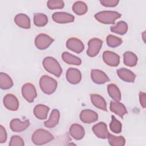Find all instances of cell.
Listing matches in <instances>:
<instances>
[{
    "label": "cell",
    "instance_id": "14",
    "mask_svg": "<svg viewBox=\"0 0 146 146\" xmlns=\"http://www.w3.org/2000/svg\"><path fill=\"white\" fill-rule=\"evenodd\" d=\"M67 80L72 84L79 83L82 79V74L80 71L75 68H70L67 70L66 74Z\"/></svg>",
    "mask_w": 146,
    "mask_h": 146
},
{
    "label": "cell",
    "instance_id": "26",
    "mask_svg": "<svg viewBox=\"0 0 146 146\" xmlns=\"http://www.w3.org/2000/svg\"><path fill=\"white\" fill-rule=\"evenodd\" d=\"M107 91L109 95L113 100H115V102H119L121 100V92L116 84H108L107 86Z\"/></svg>",
    "mask_w": 146,
    "mask_h": 146
},
{
    "label": "cell",
    "instance_id": "17",
    "mask_svg": "<svg viewBox=\"0 0 146 146\" xmlns=\"http://www.w3.org/2000/svg\"><path fill=\"white\" fill-rule=\"evenodd\" d=\"M117 74L121 80L126 82L133 83L136 78V75L125 68H120L117 70Z\"/></svg>",
    "mask_w": 146,
    "mask_h": 146
},
{
    "label": "cell",
    "instance_id": "28",
    "mask_svg": "<svg viewBox=\"0 0 146 146\" xmlns=\"http://www.w3.org/2000/svg\"><path fill=\"white\" fill-rule=\"evenodd\" d=\"M72 9L76 14L82 15L87 13L88 7L85 2L83 1H76L73 4Z\"/></svg>",
    "mask_w": 146,
    "mask_h": 146
},
{
    "label": "cell",
    "instance_id": "36",
    "mask_svg": "<svg viewBox=\"0 0 146 146\" xmlns=\"http://www.w3.org/2000/svg\"><path fill=\"white\" fill-rule=\"evenodd\" d=\"M119 0H100V3L106 7H115L118 5Z\"/></svg>",
    "mask_w": 146,
    "mask_h": 146
},
{
    "label": "cell",
    "instance_id": "3",
    "mask_svg": "<svg viewBox=\"0 0 146 146\" xmlns=\"http://www.w3.org/2000/svg\"><path fill=\"white\" fill-rule=\"evenodd\" d=\"M121 17V14L114 11H102L95 15V18L103 24H115V21Z\"/></svg>",
    "mask_w": 146,
    "mask_h": 146
},
{
    "label": "cell",
    "instance_id": "37",
    "mask_svg": "<svg viewBox=\"0 0 146 146\" xmlns=\"http://www.w3.org/2000/svg\"><path fill=\"white\" fill-rule=\"evenodd\" d=\"M7 140V132L5 128L2 125H0V143H5Z\"/></svg>",
    "mask_w": 146,
    "mask_h": 146
},
{
    "label": "cell",
    "instance_id": "6",
    "mask_svg": "<svg viewBox=\"0 0 146 146\" xmlns=\"http://www.w3.org/2000/svg\"><path fill=\"white\" fill-rule=\"evenodd\" d=\"M54 41V39L45 34H40L35 38V45L39 50H44L48 48Z\"/></svg>",
    "mask_w": 146,
    "mask_h": 146
},
{
    "label": "cell",
    "instance_id": "33",
    "mask_svg": "<svg viewBox=\"0 0 146 146\" xmlns=\"http://www.w3.org/2000/svg\"><path fill=\"white\" fill-rule=\"evenodd\" d=\"M107 43L110 47H116L120 46L123 41L122 39L119 37L114 36L113 35H109L107 36Z\"/></svg>",
    "mask_w": 146,
    "mask_h": 146
},
{
    "label": "cell",
    "instance_id": "7",
    "mask_svg": "<svg viewBox=\"0 0 146 146\" xmlns=\"http://www.w3.org/2000/svg\"><path fill=\"white\" fill-rule=\"evenodd\" d=\"M21 91L23 97L29 103L33 102L34 99L37 96L36 91L34 86L30 83L23 85Z\"/></svg>",
    "mask_w": 146,
    "mask_h": 146
},
{
    "label": "cell",
    "instance_id": "29",
    "mask_svg": "<svg viewBox=\"0 0 146 146\" xmlns=\"http://www.w3.org/2000/svg\"><path fill=\"white\" fill-rule=\"evenodd\" d=\"M110 30L114 33L119 35H124L128 30V25L124 21H119L115 26H112Z\"/></svg>",
    "mask_w": 146,
    "mask_h": 146
},
{
    "label": "cell",
    "instance_id": "2",
    "mask_svg": "<svg viewBox=\"0 0 146 146\" xmlns=\"http://www.w3.org/2000/svg\"><path fill=\"white\" fill-rule=\"evenodd\" d=\"M53 135L48 131L43 129L36 130L31 136V140L35 145H40L47 144L54 139Z\"/></svg>",
    "mask_w": 146,
    "mask_h": 146
},
{
    "label": "cell",
    "instance_id": "19",
    "mask_svg": "<svg viewBox=\"0 0 146 146\" xmlns=\"http://www.w3.org/2000/svg\"><path fill=\"white\" fill-rule=\"evenodd\" d=\"M69 132L70 135L75 140H81L85 135L84 128L78 124H73L71 125Z\"/></svg>",
    "mask_w": 146,
    "mask_h": 146
},
{
    "label": "cell",
    "instance_id": "31",
    "mask_svg": "<svg viewBox=\"0 0 146 146\" xmlns=\"http://www.w3.org/2000/svg\"><path fill=\"white\" fill-rule=\"evenodd\" d=\"M48 18L43 13H35L34 14V23L38 27H43L47 25Z\"/></svg>",
    "mask_w": 146,
    "mask_h": 146
},
{
    "label": "cell",
    "instance_id": "35",
    "mask_svg": "<svg viewBox=\"0 0 146 146\" xmlns=\"http://www.w3.org/2000/svg\"><path fill=\"white\" fill-rule=\"evenodd\" d=\"M24 145V141L21 137L17 135H14L11 137L9 143L10 146H23Z\"/></svg>",
    "mask_w": 146,
    "mask_h": 146
},
{
    "label": "cell",
    "instance_id": "21",
    "mask_svg": "<svg viewBox=\"0 0 146 146\" xmlns=\"http://www.w3.org/2000/svg\"><path fill=\"white\" fill-rule=\"evenodd\" d=\"M15 23L19 27L28 29L30 28V19L29 17L23 13L17 14L14 18Z\"/></svg>",
    "mask_w": 146,
    "mask_h": 146
},
{
    "label": "cell",
    "instance_id": "39",
    "mask_svg": "<svg viewBox=\"0 0 146 146\" xmlns=\"http://www.w3.org/2000/svg\"><path fill=\"white\" fill-rule=\"evenodd\" d=\"M145 31H144L143 32V33L142 34L143 39V40H144V42H145Z\"/></svg>",
    "mask_w": 146,
    "mask_h": 146
},
{
    "label": "cell",
    "instance_id": "34",
    "mask_svg": "<svg viewBox=\"0 0 146 146\" xmlns=\"http://www.w3.org/2000/svg\"><path fill=\"white\" fill-rule=\"evenodd\" d=\"M47 5L51 10L60 9L64 6V3L62 0H49L47 2Z\"/></svg>",
    "mask_w": 146,
    "mask_h": 146
},
{
    "label": "cell",
    "instance_id": "13",
    "mask_svg": "<svg viewBox=\"0 0 146 146\" xmlns=\"http://www.w3.org/2000/svg\"><path fill=\"white\" fill-rule=\"evenodd\" d=\"M5 107L10 111H17L19 107V102L17 97L11 94L5 96L3 100Z\"/></svg>",
    "mask_w": 146,
    "mask_h": 146
},
{
    "label": "cell",
    "instance_id": "38",
    "mask_svg": "<svg viewBox=\"0 0 146 146\" xmlns=\"http://www.w3.org/2000/svg\"><path fill=\"white\" fill-rule=\"evenodd\" d=\"M139 101L141 106L145 108L146 107V95L144 92H140L139 93Z\"/></svg>",
    "mask_w": 146,
    "mask_h": 146
},
{
    "label": "cell",
    "instance_id": "23",
    "mask_svg": "<svg viewBox=\"0 0 146 146\" xmlns=\"http://www.w3.org/2000/svg\"><path fill=\"white\" fill-rule=\"evenodd\" d=\"M49 110V107L45 105L38 104L34 108V114L37 119L44 120L47 118Z\"/></svg>",
    "mask_w": 146,
    "mask_h": 146
},
{
    "label": "cell",
    "instance_id": "18",
    "mask_svg": "<svg viewBox=\"0 0 146 146\" xmlns=\"http://www.w3.org/2000/svg\"><path fill=\"white\" fill-rule=\"evenodd\" d=\"M110 109L112 112L115 113L121 118L127 113V110L125 106L119 102L111 101L110 103Z\"/></svg>",
    "mask_w": 146,
    "mask_h": 146
},
{
    "label": "cell",
    "instance_id": "24",
    "mask_svg": "<svg viewBox=\"0 0 146 146\" xmlns=\"http://www.w3.org/2000/svg\"><path fill=\"white\" fill-rule=\"evenodd\" d=\"M124 64L128 67H134L137 63V57L131 51H126L124 53Z\"/></svg>",
    "mask_w": 146,
    "mask_h": 146
},
{
    "label": "cell",
    "instance_id": "15",
    "mask_svg": "<svg viewBox=\"0 0 146 146\" xmlns=\"http://www.w3.org/2000/svg\"><path fill=\"white\" fill-rule=\"evenodd\" d=\"M30 124L29 120H26L23 121H21L19 119L15 118L11 120L10 127L13 131L19 132L26 129L29 127Z\"/></svg>",
    "mask_w": 146,
    "mask_h": 146
},
{
    "label": "cell",
    "instance_id": "20",
    "mask_svg": "<svg viewBox=\"0 0 146 146\" xmlns=\"http://www.w3.org/2000/svg\"><path fill=\"white\" fill-rule=\"evenodd\" d=\"M90 99L92 103L98 108L102 110L103 111H107V103L101 95L95 94H92L90 95Z\"/></svg>",
    "mask_w": 146,
    "mask_h": 146
},
{
    "label": "cell",
    "instance_id": "25",
    "mask_svg": "<svg viewBox=\"0 0 146 146\" xmlns=\"http://www.w3.org/2000/svg\"><path fill=\"white\" fill-rule=\"evenodd\" d=\"M62 58L64 62L68 64L79 66L82 63V60L79 57L73 55L68 52H63L62 54Z\"/></svg>",
    "mask_w": 146,
    "mask_h": 146
},
{
    "label": "cell",
    "instance_id": "22",
    "mask_svg": "<svg viewBox=\"0 0 146 146\" xmlns=\"http://www.w3.org/2000/svg\"><path fill=\"white\" fill-rule=\"evenodd\" d=\"M59 118V111L57 109H54L51 112L49 119L44 122V125L46 127L48 128H54L58 124Z\"/></svg>",
    "mask_w": 146,
    "mask_h": 146
},
{
    "label": "cell",
    "instance_id": "11",
    "mask_svg": "<svg viewBox=\"0 0 146 146\" xmlns=\"http://www.w3.org/2000/svg\"><path fill=\"white\" fill-rule=\"evenodd\" d=\"M91 78L92 81L98 84H104L110 81L108 76L104 72L97 69H93L91 71Z\"/></svg>",
    "mask_w": 146,
    "mask_h": 146
},
{
    "label": "cell",
    "instance_id": "16",
    "mask_svg": "<svg viewBox=\"0 0 146 146\" xmlns=\"http://www.w3.org/2000/svg\"><path fill=\"white\" fill-rule=\"evenodd\" d=\"M92 131L99 138L106 139L108 135L107 125L104 122H99L92 127Z\"/></svg>",
    "mask_w": 146,
    "mask_h": 146
},
{
    "label": "cell",
    "instance_id": "8",
    "mask_svg": "<svg viewBox=\"0 0 146 146\" xmlns=\"http://www.w3.org/2000/svg\"><path fill=\"white\" fill-rule=\"evenodd\" d=\"M102 58L106 64L111 67H116L120 63V56L112 51H104L103 54Z\"/></svg>",
    "mask_w": 146,
    "mask_h": 146
},
{
    "label": "cell",
    "instance_id": "30",
    "mask_svg": "<svg viewBox=\"0 0 146 146\" xmlns=\"http://www.w3.org/2000/svg\"><path fill=\"white\" fill-rule=\"evenodd\" d=\"M107 138L108 143L112 146H123L125 143V139L122 136H116L111 133H108Z\"/></svg>",
    "mask_w": 146,
    "mask_h": 146
},
{
    "label": "cell",
    "instance_id": "9",
    "mask_svg": "<svg viewBox=\"0 0 146 146\" xmlns=\"http://www.w3.org/2000/svg\"><path fill=\"white\" fill-rule=\"evenodd\" d=\"M53 21L58 23H68L74 22L75 17L70 13L66 12H56L52 15Z\"/></svg>",
    "mask_w": 146,
    "mask_h": 146
},
{
    "label": "cell",
    "instance_id": "32",
    "mask_svg": "<svg viewBox=\"0 0 146 146\" xmlns=\"http://www.w3.org/2000/svg\"><path fill=\"white\" fill-rule=\"evenodd\" d=\"M112 120L110 124V128L111 131L115 133H120L122 129V124L121 122L117 120L113 115L111 116Z\"/></svg>",
    "mask_w": 146,
    "mask_h": 146
},
{
    "label": "cell",
    "instance_id": "5",
    "mask_svg": "<svg viewBox=\"0 0 146 146\" xmlns=\"http://www.w3.org/2000/svg\"><path fill=\"white\" fill-rule=\"evenodd\" d=\"M103 42L101 39L96 38L91 39L88 42V49L87 50V54L90 57H94L96 56L99 52Z\"/></svg>",
    "mask_w": 146,
    "mask_h": 146
},
{
    "label": "cell",
    "instance_id": "12",
    "mask_svg": "<svg viewBox=\"0 0 146 146\" xmlns=\"http://www.w3.org/2000/svg\"><path fill=\"white\" fill-rule=\"evenodd\" d=\"M79 117L80 120L84 123L90 124L97 121L98 115L96 112L89 109H86L81 111Z\"/></svg>",
    "mask_w": 146,
    "mask_h": 146
},
{
    "label": "cell",
    "instance_id": "27",
    "mask_svg": "<svg viewBox=\"0 0 146 146\" xmlns=\"http://www.w3.org/2000/svg\"><path fill=\"white\" fill-rule=\"evenodd\" d=\"M13 86L11 78L6 73H0V87L3 90H7Z\"/></svg>",
    "mask_w": 146,
    "mask_h": 146
},
{
    "label": "cell",
    "instance_id": "4",
    "mask_svg": "<svg viewBox=\"0 0 146 146\" xmlns=\"http://www.w3.org/2000/svg\"><path fill=\"white\" fill-rule=\"evenodd\" d=\"M57 85L56 80L48 75L42 76L39 80V86L41 90L47 95L54 93L56 89Z\"/></svg>",
    "mask_w": 146,
    "mask_h": 146
},
{
    "label": "cell",
    "instance_id": "1",
    "mask_svg": "<svg viewBox=\"0 0 146 146\" xmlns=\"http://www.w3.org/2000/svg\"><path fill=\"white\" fill-rule=\"evenodd\" d=\"M43 66L44 69L55 75L56 77H59L62 73V69L59 62L53 57L47 56L44 58L42 62Z\"/></svg>",
    "mask_w": 146,
    "mask_h": 146
},
{
    "label": "cell",
    "instance_id": "10",
    "mask_svg": "<svg viewBox=\"0 0 146 146\" xmlns=\"http://www.w3.org/2000/svg\"><path fill=\"white\" fill-rule=\"evenodd\" d=\"M66 47L68 49L78 54L82 52L84 48L83 42L80 39L76 38L68 39L66 42Z\"/></svg>",
    "mask_w": 146,
    "mask_h": 146
}]
</instances>
